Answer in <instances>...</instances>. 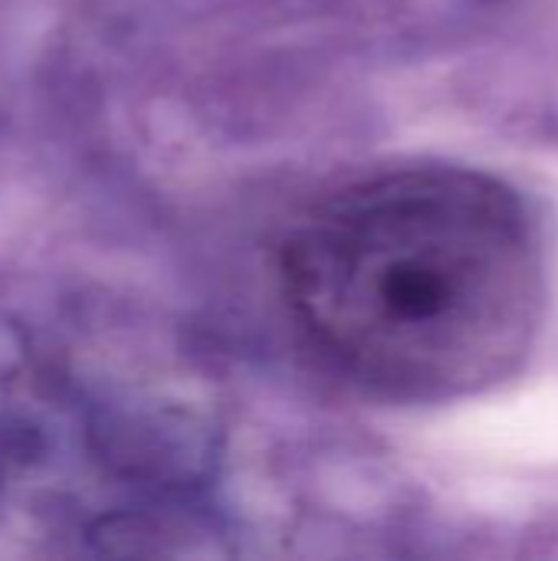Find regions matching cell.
Returning a JSON list of instances; mask_svg holds the SVG:
<instances>
[{"mask_svg":"<svg viewBox=\"0 0 558 561\" xmlns=\"http://www.w3.org/2000/svg\"><path fill=\"white\" fill-rule=\"evenodd\" d=\"M276 276L312 352L395 401L493 391L543 332L536 220L506 181L464 164L339 184L289 227Z\"/></svg>","mask_w":558,"mask_h":561,"instance_id":"1","label":"cell"}]
</instances>
